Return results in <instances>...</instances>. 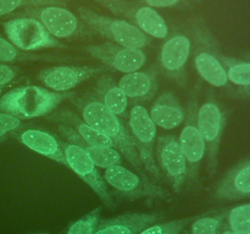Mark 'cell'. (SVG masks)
Masks as SVG:
<instances>
[{"instance_id": "obj_1", "label": "cell", "mask_w": 250, "mask_h": 234, "mask_svg": "<svg viewBox=\"0 0 250 234\" xmlns=\"http://www.w3.org/2000/svg\"><path fill=\"white\" fill-rule=\"evenodd\" d=\"M78 107L82 114L83 121L111 139L114 145L121 151L127 161L137 171L144 173V167L137 153L136 146L132 141L131 134L128 133L119 116L109 111L104 104L97 99L80 100Z\"/></svg>"}, {"instance_id": "obj_2", "label": "cell", "mask_w": 250, "mask_h": 234, "mask_svg": "<svg viewBox=\"0 0 250 234\" xmlns=\"http://www.w3.org/2000/svg\"><path fill=\"white\" fill-rule=\"evenodd\" d=\"M66 97L63 93L50 92L37 85H24L0 98V112L20 119L36 118L50 114Z\"/></svg>"}, {"instance_id": "obj_3", "label": "cell", "mask_w": 250, "mask_h": 234, "mask_svg": "<svg viewBox=\"0 0 250 234\" xmlns=\"http://www.w3.org/2000/svg\"><path fill=\"white\" fill-rule=\"evenodd\" d=\"M78 15L83 23L112 43L126 48L142 49L150 44V37L126 20L114 19L94 12L88 7H78Z\"/></svg>"}, {"instance_id": "obj_4", "label": "cell", "mask_w": 250, "mask_h": 234, "mask_svg": "<svg viewBox=\"0 0 250 234\" xmlns=\"http://www.w3.org/2000/svg\"><path fill=\"white\" fill-rule=\"evenodd\" d=\"M105 182L125 199L165 200L170 197L166 190L149 179L146 176L138 175L122 165L112 166L105 171Z\"/></svg>"}, {"instance_id": "obj_5", "label": "cell", "mask_w": 250, "mask_h": 234, "mask_svg": "<svg viewBox=\"0 0 250 234\" xmlns=\"http://www.w3.org/2000/svg\"><path fill=\"white\" fill-rule=\"evenodd\" d=\"M24 14L27 17L38 20L54 38L84 39L93 36L89 27L87 24L84 26L82 20H78L75 14L63 6L48 5L32 7L26 10Z\"/></svg>"}, {"instance_id": "obj_6", "label": "cell", "mask_w": 250, "mask_h": 234, "mask_svg": "<svg viewBox=\"0 0 250 234\" xmlns=\"http://www.w3.org/2000/svg\"><path fill=\"white\" fill-rule=\"evenodd\" d=\"M112 14L124 17L134 24L148 37L164 39L168 34V27L164 17L155 9L146 5H139L129 0H95Z\"/></svg>"}, {"instance_id": "obj_7", "label": "cell", "mask_w": 250, "mask_h": 234, "mask_svg": "<svg viewBox=\"0 0 250 234\" xmlns=\"http://www.w3.org/2000/svg\"><path fill=\"white\" fill-rule=\"evenodd\" d=\"M128 123L132 141L136 146L144 170L159 180L161 175L154 156V141L156 136L155 123L150 118L146 107L142 105H134L132 107Z\"/></svg>"}, {"instance_id": "obj_8", "label": "cell", "mask_w": 250, "mask_h": 234, "mask_svg": "<svg viewBox=\"0 0 250 234\" xmlns=\"http://www.w3.org/2000/svg\"><path fill=\"white\" fill-rule=\"evenodd\" d=\"M4 29L9 40L22 51L63 46L46 31L45 27L38 20L33 17L10 20L4 23Z\"/></svg>"}, {"instance_id": "obj_9", "label": "cell", "mask_w": 250, "mask_h": 234, "mask_svg": "<svg viewBox=\"0 0 250 234\" xmlns=\"http://www.w3.org/2000/svg\"><path fill=\"white\" fill-rule=\"evenodd\" d=\"M197 127L207 146L209 170L214 172L225 127L224 114L214 100H209L199 107L197 112Z\"/></svg>"}, {"instance_id": "obj_10", "label": "cell", "mask_w": 250, "mask_h": 234, "mask_svg": "<svg viewBox=\"0 0 250 234\" xmlns=\"http://www.w3.org/2000/svg\"><path fill=\"white\" fill-rule=\"evenodd\" d=\"M61 146L63 149L65 154L66 162L67 167H70L81 179L84 180L100 197L103 202L110 209H114L115 202L107 190L105 179H103L102 176L98 172L94 162L90 160L89 156L87 155L84 150L80 146L75 145L71 143H61Z\"/></svg>"}, {"instance_id": "obj_11", "label": "cell", "mask_w": 250, "mask_h": 234, "mask_svg": "<svg viewBox=\"0 0 250 234\" xmlns=\"http://www.w3.org/2000/svg\"><path fill=\"white\" fill-rule=\"evenodd\" d=\"M85 51L107 67L124 73L136 72L146 61V55L142 49L126 48L109 41L85 46Z\"/></svg>"}, {"instance_id": "obj_12", "label": "cell", "mask_w": 250, "mask_h": 234, "mask_svg": "<svg viewBox=\"0 0 250 234\" xmlns=\"http://www.w3.org/2000/svg\"><path fill=\"white\" fill-rule=\"evenodd\" d=\"M156 154L161 168L176 192H181L188 178V166L178 140L172 136H160Z\"/></svg>"}, {"instance_id": "obj_13", "label": "cell", "mask_w": 250, "mask_h": 234, "mask_svg": "<svg viewBox=\"0 0 250 234\" xmlns=\"http://www.w3.org/2000/svg\"><path fill=\"white\" fill-rule=\"evenodd\" d=\"M177 140L187 161L188 177L190 180L197 179L199 176L200 165L207 154V146L197 127V114L192 106L189 107L188 112L187 123L181 131L180 138Z\"/></svg>"}, {"instance_id": "obj_14", "label": "cell", "mask_w": 250, "mask_h": 234, "mask_svg": "<svg viewBox=\"0 0 250 234\" xmlns=\"http://www.w3.org/2000/svg\"><path fill=\"white\" fill-rule=\"evenodd\" d=\"M104 72L102 67L87 66H55L43 70L38 75L39 80L54 92H67L94 76Z\"/></svg>"}, {"instance_id": "obj_15", "label": "cell", "mask_w": 250, "mask_h": 234, "mask_svg": "<svg viewBox=\"0 0 250 234\" xmlns=\"http://www.w3.org/2000/svg\"><path fill=\"white\" fill-rule=\"evenodd\" d=\"M190 40L188 37L178 34L168 39L161 48L160 65L171 79L182 83L185 80V67L190 54Z\"/></svg>"}, {"instance_id": "obj_16", "label": "cell", "mask_w": 250, "mask_h": 234, "mask_svg": "<svg viewBox=\"0 0 250 234\" xmlns=\"http://www.w3.org/2000/svg\"><path fill=\"white\" fill-rule=\"evenodd\" d=\"M158 214H126L105 219L98 224L94 234H139L159 221Z\"/></svg>"}, {"instance_id": "obj_17", "label": "cell", "mask_w": 250, "mask_h": 234, "mask_svg": "<svg viewBox=\"0 0 250 234\" xmlns=\"http://www.w3.org/2000/svg\"><path fill=\"white\" fill-rule=\"evenodd\" d=\"M217 197L226 200L250 196V160L239 163L226 173L215 192Z\"/></svg>"}, {"instance_id": "obj_18", "label": "cell", "mask_w": 250, "mask_h": 234, "mask_svg": "<svg viewBox=\"0 0 250 234\" xmlns=\"http://www.w3.org/2000/svg\"><path fill=\"white\" fill-rule=\"evenodd\" d=\"M19 138L24 146L36 151L37 154L56 161L62 166H67L61 143H59L55 136H51L50 133L39 129H27L20 134Z\"/></svg>"}, {"instance_id": "obj_19", "label": "cell", "mask_w": 250, "mask_h": 234, "mask_svg": "<svg viewBox=\"0 0 250 234\" xmlns=\"http://www.w3.org/2000/svg\"><path fill=\"white\" fill-rule=\"evenodd\" d=\"M149 116L155 126L161 127L163 129L177 128L186 118L185 110L171 93H165L156 99Z\"/></svg>"}, {"instance_id": "obj_20", "label": "cell", "mask_w": 250, "mask_h": 234, "mask_svg": "<svg viewBox=\"0 0 250 234\" xmlns=\"http://www.w3.org/2000/svg\"><path fill=\"white\" fill-rule=\"evenodd\" d=\"M59 131L71 144H75V145L80 146L82 150H84L90 160L98 167L107 170L112 166L121 165V155L114 148H105V146L92 145V144L85 143L73 129L62 123H59Z\"/></svg>"}, {"instance_id": "obj_21", "label": "cell", "mask_w": 250, "mask_h": 234, "mask_svg": "<svg viewBox=\"0 0 250 234\" xmlns=\"http://www.w3.org/2000/svg\"><path fill=\"white\" fill-rule=\"evenodd\" d=\"M156 76L151 72L126 73L120 79L119 87L127 98L133 100H146L151 98L156 89Z\"/></svg>"}, {"instance_id": "obj_22", "label": "cell", "mask_w": 250, "mask_h": 234, "mask_svg": "<svg viewBox=\"0 0 250 234\" xmlns=\"http://www.w3.org/2000/svg\"><path fill=\"white\" fill-rule=\"evenodd\" d=\"M194 65L200 77L214 87H226L229 83L226 68L211 51L199 49L194 58Z\"/></svg>"}, {"instance_id": "obj_23", "label": "cell", "mask_w": 250, "mask_h": 234, "mask_svg": "<svg viewBox=\"0 0 250 234\" xmlns=\"http://www.w3.org/2000/svg\"><path fill=\"white\" fill-rule=\"evenodd\" d=\"M54 119L58 121V123H62L73 129L85 143L92 144V145L105 146V148H114L115 146L111 139L78 118L73 112L60 111L54 115Z\"/></svg>"}, {"instance_id": "obj_24", "label": "cell", "mask_w": 250, "mask_h": 234, "mask_svg": "<svg viewBox=\"0 0 250 234\" xmlns=\"http://www.w3.org/2000/svg\"><path fill=\"white\" fill-rule=\"evenodd\" d=\"M97 93L109 111L116 116H124L126 114L128 98L110 76H103L98 80Z\"/></svg>"}, {"instance_id": "obj_25", "label": "cell", "mask_w": 250, "mask_h": 234, "mask_svg": "<svg viewBox=\"0 0 250 234\" xmlns=\"http://www.w3.org/2000/svg\"><path fill=\"white\" fill-rule=\"evenodd\" d=\"M68 2L70 0H0V16L14 12L20 7H39L48 5L63 6Z\"/></svg>"}, {"instance_id": "obj_26", "label": "cell", "mask_w": 250, "mask_h": 234, "mask_svg": "<svg viewBox=\"0 0 250 234\" xmlns=\"http://www.w3.org/2000/svg\"><path fill=\"white\" fill-rule=\"evenodd\" d=\"M229 224L231 231L239 234L250 233V204L234 207L229 214Z\"/></svg>"}, {"instance_id": "obj_27", "label": "cell", "mask_w": 250, "mask_h": 234, "mask_svg": "<svg viewBox=\"0 0 250 234\" xmlns=\"http://www.w3.org/2000/svg\"><path fill=\"white\" fill-rule=\"evenodd\" d=\"M227 79L239 87L250 88V62L226 61Z\"/></svg>"}, {"instance_id": "obj_28", "label": "cell", "mask_w": 250, "mask_h": 234, "mask_svg": "<svg viewBox=\"0 0 250 234\" xmlns=\"http://www.w3.org/2000/svg\"><path fill=\"white\" fill-rule=\"evenodd\" d=\"M100 209H95L82 218L73 222L67 229L66 234H94L98 224H99Z\"/></svg>"}, {"instance_id": "obj_29", "label": "cell", "mask_w": 250, "mask_h": 234, "mask_svg": "<svg viewBox=\"0 0 250 234\" xmlns=\"http://www.w3.org/2000/svg\"><path fill=\"white\" fill-rule=\"evenodd\" d=\"M189 222L190 218H185L163 224H151L148 228L143 229L139 234H180Z\"/></svg>"}, {"instance_id": "obj_30", "label": "cell", "mask_w": 250, "mask_h": 234, "mask_svg": "<svg viewBox=\"0 0 250 234\" xmlns=\"http://www.w3.org/2000/svg\"><path fill=\"white\" fill-rule=\"evenodd\" d=\"M220 222V217H203L193 222L190 231L192 234H217Z\"/></svg>"}, {"instance_id": "obj_31", "label": "cell", "mask_w": 250, "mask_h": 234, "mask_svg": "<svg viewBox=\"0 0 250 234\" xmlns=\"http://www.w3.org/2000/svg\"><path fill=\"white\" fill-rule=\"evenodd\" d=\"M23 58H26V56L21 54L20 49H17L10 40L0 37V62H15Z\"/></svg>"}, {"instance_id": "obj_32", "label": "cell", "mask_w": 250, "mask_h": 234, "mask_svg": "<svg viewBox=\"0 0 250 234\" xmlns=\"http://www.w3.org/2000/svg\"><path fill=\"white\" fill-rule=\"evenodd\" d=\"M21 127V119L10 114L0 112V141Z\"/></svg>"}, {"instance_id": "obj_33", "label": "cell", "mask_w": 250, "mask_h": 234, "mask_svg": "<svg viewBox=\"0 0 250 234\" xmlns=\"http://www.w3.org/2000/svg\"><path fill=\"white\" fill-rule=\"evenodd\" d=\"M15 76H16V71L14 70V67L0 63V87L9 84L14 79Z\"/></svg>"}, {"instance_id": "obj_34", "label": "cell", "mask_w": 250, "mask_h": 234, "mask_svg": "<svg viewBox=\"0 0 250 234\" xmlns=\"http://www.w3.org/2000/svg\"><path fill=\"white\" fill-rule=\"evenodd\" d=\"M142 1L146 4V6L155 9V7H172L181 2L192 1V0H142Z\"/></svg>"}, {"instance_id": "obj_35", "label": "cell", "mask_w": 250, "mask_h": 234, "mask_svg": "<svg viewBox=\"0 0 250 234\" xmlns=\"http://www.w3.org/2000/svg\"><path fill=\"white\" fill-rule=\"evenodd\" d=\"M222 234H239V233H237V232H233V231H227V232H224Z\"/></svg>"}, {"instance_id": "obj_36", "label": "cell", "mask_w": 250, "mask_h": 234, "mask_svg": "<svg viewBox=\"0 0 250 234\" xmlns=\"http://www.w3.org/2000/svg\"><path fill=\"white\" fill-rule=\"evenodd\" d=\"M1 93H2V88L0 87V95H1Z\"/></svg>"}, {"instance_id": "obj_37", "label": "cell", "mask_w": 250, "mask_h": 234, "mask_svg": "<svg viewBox=\"0 0 250 234\" xmlns=\"http://www.w3.org/2000/svg\"><path fill=\"white\" fill-rule=\"evenodd\" d=\"M37 234H43V233H37Z\"/></svg>"}, {"instance_id": "obj_38", "label": "cell", "mask_w": 250, "mask_h": 234, "mask_svg": "<svg viewBox=\"0 0 250 234\" xmlns=\"http://www.w3.org/2000/svg\"><path fill=\"white\" fill-rule=\"evenodd\" d=\"M247 234H250V233H247Z\"/></svg>"}]
</instances>
